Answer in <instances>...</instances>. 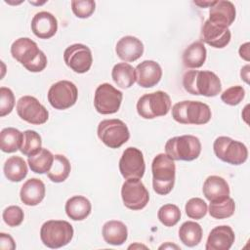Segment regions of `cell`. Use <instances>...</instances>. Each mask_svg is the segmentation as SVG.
<instances>
[{
	"instance_id": "e0dca14e",
	"label": "cell",
	"mask_w": 250,
	"mask_h": 250,
	"mask_svg": "<svg viewBox=\"0 0 250 250\" xmlns=\"http://www.w3.org/2000/svg\"><path fill=\"white\" fill-rule=\"evenodd\" d=\"M236 10L232 2L226 0L215 1L210 7L209 21L215 25L229 28L235 20Z\"/></svg>"
},
{
	"instance_id": "83f0119b",
	"label": "cell",
	"mask_w": 250,
	"mask_h": 250,
	"mask_svg": "<svg viewBox=\"0 0 250 250\" xmlns=\"http://www.w3.org/2000/svg\"><path fill=\"white\" fill-rule=\"evenodd\" d=\"M3 171L9 181L18 183L26 177L28 169L23 158L21 156H11L5 161Z\"/></svg>"
},
{
	"instance_id": "d6a6232c",
	"label": "cell",
	"mask_w": 250,
	"mask_h": 250,
	"mask_svg": "<svg viewBox=\"0 0 250 250\" xmlns=\"http://www.w3.org/2000/svg\"><path fill=\"white\" fill-rule=\"evenodd\" d=\"M235 211V203L231 197H227L220 201L210 202L209 214L215 219H227L231 217Z\"/></svg>"
},
{
	"instance_id": "ab89813d",
	"label": "cell",
	"mask_w": 250,
	"mask_h": 250,
	"mask_svg": "<svg viewBox=\"0 0 250 250\" xmlns=\"http://www.w3.org/2000/svg\"><path fill=\"white\" fill-rule=\"evenodd\" d=\"M15 105L13 91L7 87L0 88V116L3 117L12 112Z\"/></svg>"
},
{
	"instance_id": "4316f807",
	"label": "cell",
	"mask_w": 250,
	"mask_h": 250,
	"mask_svg": "<svg viewBox=\"0 0 250 250\" xmlns=\"http://www.w3.org/2000/svg\"><path fill=\"white\" fill-rule=\"evenodd\" d=\"M111 77L119 88L128 89L136 82V69L127 62H119L113 66Z\"/></svg>"
},
{
	"instance_id": "60d3db41",
	"label": "cell",
	"mask_w": 250,
	"mask_h": 250,
	"mask_svg": "<svg viewBox=\"0 0 250 250\" xmlns=\"http://www.w3.org/2000/svg\"><path fill=\"white\" fill-rule=\"evenodd\" d=\"M0 249L2 250L16 249V243L10 234L5 232L0 233Z\"/></svg>"
},
{
	"instance_id": "277c9868",
	"label": "cell",
	"mask_w": 250,
	"mask_h": 250,
	"mask_svg": "<svg viewBox=\"0 0 250 250\" xmlns=\"http://www.w3.org/2000/svg\"><path fill=\"white\" fill-rule=\"evenodd\" d=\"M212 116L208 104L199 101H183L172 107V117L181 124L202 125L210 121Z\"/></svg>"
},
{
	"instance_id": "ba28073f",
	"label": "cell",
	"mask_w": 250,
	"mask_h": 250,
	"mask_svg": "<svg viewBox=\"0 0 250 250\" xmlns=\"http://www.w3.org/2000/svg\"><path fill=\"white\" fill-rule=\"evenodd\" d=\"M215 155L231 165L243 164L248 158V149L244 144L227 136L218 137L213 144Z\"/></svg>"
},
{
	"instance_id": "8d00e7d4",
	"label": "cell",
	"mask_w": 250,
	"mask_h": 250,
	"mask_svg": "<svg viewBox=\"0 0 250 250\" xmlns=\"http://www.w3.org/2000/svg\"><path fill=\"white\" fill-rule=\"evenodd\" d=\"M70 4L73 14L79 19L89 18L96 8V3L93 0H74Z\"/></svg>"
},
{
	"instance_id": "ac0fdd59",
	"label": "cell",
	"mask_w": 250,
	"mask_h": 250,
	"mask_svg": "<svg viewBox=\"0 0 250 250\" xmlns=\"http://www.w3.org/2000/svg\"><path fill=\"white\" fill-rule=\"evenodd\" d=\"M136 81L143 88H151L155 86L162 77V68L154 61L146 60L136 66Z\"/></svg>"
},
{
	"instance_id": "7c38bea8",
	"label": "cell",
	"mask_w": 250,
	"mask_h": 250,
	"mask_svg": "<svg viewBox=\"0 0 250 250\" xmlns=\"http://www.w3.org/2000/svg\"><path fill=\"white\" fill-rule=\"evenodd\" d=\"M121 197L128 209L141 210L148 203L149 193L140 179H128L122 185Z\"/></svg>"
},
{
	"instance_id": "484cf974",
	"label": "cell",
	"mask_w": 250,
	"mask_h": 250,
	"mask_svg": "<svg viewBox=\"0 0 250 250\" xmlns=\"http://www.w3.org/2000/svg\"><path fill=\"white\" fill-rule=\"evenodd\" d=\"M207 51L201 41H196L188 45L183 53V63L188 68L201 67L206 61Z\"/></svg>"
},
{
	"instance_id": "74e56055",
	"label": "cell",
	"mask_w": 250,
	"mask_h": 250,
	"mask_svg": "<svg viewBox=\"0 0 250 250\" xmlns=\"http://www.w3.org/2000/svg\"><path fill=\"white\" fill-rule=\"evenodd\" d=\"M245 97V91L242 86H231L225 90L221 95V100L229 105H237Z\"/></svg>"
},
{
	"instance_id": "d590c367",
	"label": "cell",
	"mask_w": 250,
	"mask_h": 250,
	"mask_svg": "<svg viewBox=\"0 0 250 250\" xmlns=\"http://www.w3.org/2000/svg\"><path fill=\"white\" fill-rule=\"evenodd\" d=\"M185 210L188 218L200 220L207 214L208 207L203 199L199 197H193L188 200L185 206Z\"/></svg>"
},
{
	"instance_id": "836d02e7",
	"label": "cell",
	"mask_w": 250,
	"mask_h": 250,
	"mask_svg": "<svg viewBox=\"0 0 250 250\" xmlns=\"http://www.w3.org/2000/svg\"><path fill=\"white\" fill-rule=\"evenodd\" d=\"M41 136L33 130H26L23 132L22 143L21 146V152L23 155L31 156L36 154L42 147Z\"/></svg>"
},
{
	"instance_id": "3957f363",
	"label": "cell",
	"mask_w": 250,
	"mask_h": 250,
	"mask_svg": "<svg viewBox=\"0 0 250 250\" xmlns=\"http://www.w3.org/2000/svg\"><path fill=\"white\" fill-rule=\"evenodd\" d=\"M151 172L153 190L160 195L170 193L174 188L176 178L174 160L164 153L157 154L152 160Z\"/></svg>"
},
{
	"instance_id": "9a60e30c",
	"label": "cell",
	"mask_w": 250,
	"mask_h": 250,
	"mask_svg": "<svg viewBox=\"0 0 250 250\" xmlns=\"http://www.w3.org/2000/svg\"><path fill=\"white\" fill-rule=\"evenodd\" d=\"M63 60L65 64L76 73L87 72L93 62L90 48L80 43L68 46L63 52Z\"/></svg>"
},
{
	"instance_id": "e575fe53",
	"label": "cell",
	"mask_w": 250,
	"mask_h": 250,
	"mask_svg": "<svg viewBox=\"0 0 250 250\" xmlns=\"http://www.w3.org/2000/svg\"><path fill=\"white\" fill-rule=\"evenodd\" d=\"M157 218L165 227H174L181 219V211L175 204H165L159 208Z\"/></svg>"
},
{
	"instance_id": "ee69618b",
	"label": "cell",
	"mask_w": 250,
	"mask_h": 250,
	"mask_svg": "<svg viewBox=\"0 0 250 250\" xmlns=\"http://www.w3.org/2000/svg\"><path fill=\"white\" fill-rule=\"evenodd\" d=\"M214 3H215V1H201V2H199V1H194V4L195 5H197V6H199V7H201V8H205V7H211V6H213L214 5Z\"/></svg>"
},
{
	"instance_id": "b9f144b4",
	"label": "cell",
	"mask_w": 250,
	"mask_h": 250,
	"mask_svg": "<svg viewBox=\"0 0 250 250\" xmlns=\"http://www.w3.org/2000/svg\"><path fill=\"white\" fill-rule=\"evenodd\" d=\"M249 45H250L249 42H246L242 44L238 50L240 58H242L246 62H249Z\"/></svg>"
},
{
	"instance_id": "8992f818",
	"label": "cell",
	"mask_w": 250,
	"mask_h": 250,
	"mask_svg": "<svg viewBox=\"0 0 250 250\" xmlns=\"http://www.w3.org/2000/svg\"><path fill=\"white\" fill-rule=\"evenodd\" d=\"M72 226L64 220H49L40 229V238L49 248L57 249L67 245L73 237Z\"/></svg>"
},
{
	"instance_id": "5b68a950",
	"label": "cell",
	"mask_w": 250,
	"mask_h": 250,
	"mask_svg": "<svg viewBox=\"0 0 250 250\" xmlns=\"http://www.w3.org/2000/svg\"><path fill=\"white\" fill-rule=\"evenodd\" d=\"M165 152L172 160L192 161L200 155L201 143L192 135L173 137L166 142Z\"/></svg>"
},
{
	"instance_id": "f6af8a7d",
	"label": "cell",
	"mask_w": 250,
	"mask_h": 250,
	"mask_svg": "<svg viewBox=\"0 0 250 250\" xmlns=\"http://www.w3.org/2000/svg\"><path fill=\"white\" fill-rule=\"evenodd\" d=\"M162 248H176V249H180V247L179 246H177V245H175V244H169V243H167V244H163V245H161L160 247H159V249H162Z\"/></svg>"
},
{
	"instance_id": "7a4b0ae2",
	"label": "cell",
	"mask_w": 250,
	"mask_h": 250,
	"mask_svg": "<svg viewBox=\"0 0 250 250\" xmlns=\"http://www.w3.org/2000/svg\"><path fill=\"white\" fill-rule=\"evenodd\" d=\"M185 90L196 96L215 97L222 91L220 78L210 70H188L183 76Z\"/></svg>"
},
{
	"instance_id": "f546056e",
	"label": "cell",
	"mask_w": 250,
	"mask_h": 250,
	"mask_svg": "<svg viewBox=\"0 0 250 250\" xmlns=\"http://www.w3.org/2000/svg\"><path fill=\"white\" fill-rule=\"evenodd\" d=\"M23 133L14 127L4 128L0 133V148L2 151L11 153L19 150L22 143Z\"/></svg>"
},
{
	"instance_id": "6da1fadb",
	"label": "cell",
	"mask_w": 250,
	"mask_h": 250,
	"mask_svg": "<svg viewBox=\"0 0 250 250\" xmlns=\"http://www.w3.org/2000/svg\"><path fill=\"white\" fill-rule=\"evenodd\" d=\"M11 54L30 72H40L47 66L46 55L28 37L16 39L11 46Z\"/></svg>"
},
{
	"instance_id": "d6986e66",
	"label": "cell",
	"mask_w": 250,
	"mask_h": 250,
	"mask_svg": "<svg viewBox=\"0 0 250 250\" xmlns=\"http://www.w3.org/2000/svg\"><path fill=\"white\" fill-rule=\"evenodd\" d=\"M31 30L40 39L53 37L58 30V21L56 17L46 11L39 12L31 20Z\"/></svg>"
},
{
	"instance_id": "2e32d148",
	"label": "cell",
	"mask_w": 250,
	"mask_h": 250,
	"mask_svg": "<svg viewBox=\"0 0 250 250\" xmlns=\"http://www.w3.org/2000/svg\"><path fill=\"white\" fill-rule=\"evenodd\" d=\"M231 38V33L229 28L221 27L215 25L209 21V20L205 21L200 32V40L211 47L222 49L226 47Z\"/></svg>"
},
{
	"instance_id": "d4e9b609",
	"label": "cell",
	"mask_w": 250,
	"mask_h": 250,
	"mask_svg": "<svg viewBox=\"0 0 250 250\" xmlns=\"http://www.w3.org/2000/svg\"><path fill=\"white\" fill-rule=\"evenodd\" d=\"M64 209L68 218L73 221H82L91 214L92 205L85 196L74 195L67 199Z\"/></svg>"
},
{
	"instance_id": "30bf717a",
	"label": "cell",
	"mask_w": 250,
	"mask_h": 250,
	"mask_svg": "<svg viewBox=\"0 0 250 250\" xmlns=\"http://www.w3.org/2000/svg\"><path fill=\"white\" fill-rule=\"evenodd\" d=\"M123 94L109 83L99 85L95 91L94 106L101 114H113L120 108Z\"/></svg>"
},
{
	"instance_id": "7bdbcfd3",
	"label": "cell",
	"mask_w": 250,
	"mask_h": 250,
	"mask_svg": "<svg viewBox=\"0 0 250 250\" xmlns=\"http://www.w3.org/2000/svg\"><path fill=\"white\" fill-rule=\"evenodd\" d=\"M249 68H250L249 64H246L240 70V77L247 84L249 83Z\"/></svg>"
},
{
	"instance_id": "8fae6325",
	"label": "cell",
	"mask_w": 250,
	"mask_h": 250,
	"mask_svg": "<svg viewBox=\"0 0 250 250\" xmlns=\"http://www.w3.org/2000/svg\"><path fill=\"white\" fill-rule=\"evenodd\" d=\"M77 98V87L68 80H61L54 83L48 91V102L54 108L59 110H63L74 105Z\"/></svg>"
},
{
	"instance_id": "4fadbf2b",
	"label": "cell",
	"mask_w": 250,
	"mask_h": 250,
	"mask_svg": "<svg viewBox=\"0 0 250 250\" xmlns=\"http://www.w3.org/2000/svg\"><path fill=\"white\" fill-rule=\"evenodd\" d=\"M18 115L24 121L33 125H41L47 122L49 112L39 101L32 96H23L17 102Z\"/></svg>"
},
{
	"instance_id": "52a82bcc",
	"label": "cell",
	"mask_w": 250,
	"mask_h": 250,
	"mask_svg": "<svg viewBox=\"0 0 250 250\" xmlns=\"http://www.w3.org/2000/svg\"><path fill=\"white\" fill-rule=\"evenodd\" d=\"M171 108L170 96L163 91H156L142 96L137 103L138 114L145 119H153L166 115Z\"/></svg>"
},
{
	"instance_id": "7402d4cb",
	"label": "cell",
	"mask_w": 250,
	"mask_h": 250,
	"mask_svg": "<svg viewBox=\"0 0 250 250\" xmlns=\"http://www.w3.org/2000/svg\"><path fill=\"white\" fill-rule=\"evenodd\" d=\"M203 195L210 202L220 201L229 196V187L227 181L216 175L209 176L202 188Z\"/></svg>"
},
{
	"instance_id": "9c48e42d",
	"label": "cell",
	"mask_w": 250,
	"mask_h": 250,
	"mask_svg": "<svg viewBox=\"0 0 250 250\" xmlns=\"http://www.w3.org/2000/svg\"><path fill=\"white\" fill-rule=\"evenodd\" d=\"M99 139L110 148H118L130 138L127 125L120 119H104L98 125Z\"/></svg>"
},
{
	"instance_id": "44dd1931",
	"label": "cell",
	"mask_w": 250,
	"mask_h": 250,
	"mask_svg": "<svg viewBox=\"0 0 250 250\" xmlns=\"http://www.w3.org/2000/svg\"><path fill=\"white\" fill-rule=\"evenodd\" d=\"M235 239L234 232L229 226H218L214 228L207 238L206 250H229Z\"/></svg>"
},
{
	"instance_id": "4dcf8cb0",
	"label": "cell",
	"mask_w": 250,
	"mask_h": 250,
	"mask_svg": "<svg viewBox=\"0 0 250 250\" xmlns=\"http://www.w3.org/2000/svg\"><path fill=\"white\" fill-rule=\"evenodd\" d=\"M54 156L47 148H41L36 154L28 156L27 163L32 172L36 174L48 173L52 167Z\"/></svg>"
},
{
	"instance_id": "603a6c76",
	"label": "cell",
	"mask_w": 250,
	"mask_h": 250,
	"mask_svg": "<svg viewBox=\"0 0 250 250\" xmlns=\"http://www.w3.org/2000/svg\"><path fill=\"white\" fill-rule=\"evenodd\" d=\"M45 192L44 183L40 179L31 178L22 185L20 191V197L23 204L27 206H36L44 199Z\"/></svg>"
},
{
	"instance_id": "5bb4252c",
	"label": "cell",
	"mask_w": 250,
	"mask_h": 250,
	"mask_svg": "<svg viewBox=\"0 0 250 250\" xmlns=\"http://www.w3.org/2000/svg\"><path fill=\"white\" fill-rule=\"evenodd\" d=\"M119 171L126 180L142 179L146 171L143 152L134 146L127 147L119 160Z\"/></svg>"
},
{
	"instance_id": "ffe728a7",
	"label": "cell",
	"mask_w": 250,
	"mask_h": 250,
	"mask_svg": "<svg viewBox=\"0 0 250 250\" xmlns=\"http://www.w3.org/2000/svg\"><path fill=\"white\" fill-rule=\"evenodd\" d=\"M115 52L119 59L124 62H135L144 54L143 42L135 36L127 35L118 40L115 46Z\"/></svg>"
},
{
	"instance_id": "cb8c5ba5",
	"label": "cell",
	"mask_w": 250,
	"mask_h": 250,
	"mask_svg": "<svg viewBox=\"0 0 250 250\" xmlns=\"http://www.w3.org/2000/svg\"><path fill=\"white\" fill-rule=\"evenodd\" d=\"M104 241L110 245H122L128 237V229L124 223L116 220L107 221L102 229Z\"/></svg>"
},
{
	"instance_id": "1f68e13d",
	"label": "cell",
	"mask_w": 250,
	"mask_h": 250,
	"mask_svg": "<svg viewBox=\"0 0 250 250\" xmlns=\"http://www.w3.org/2000/svg\"><path fill=\"white\" fill-rule=\"evenodd\" d=\"M71 166L69 160L62 154H56L51 169L47 173L48 178L54 183L64 182L70 173Z\"/></svg>"
},
{
	"instance_id": "f35d334b",
	"label": "cell",
	"mask_w": 250,
	"mask_h": 250,
	"mask_svg": "<svg viewBox=\"0 0 250 250\" xmlns=\"http://www.w3.org/2000/svg\"><path fill=\"white\" fill-rule=\"evenodd\" d=\"M2 217L5 224L9 227H18L22 223L24 213L20 206L11 205L3 211Z\"/></svg>"
},
{
	"instance_id": "f1b7e54d",
	"label": "cell",
	"mask_w": 250,
	"mask_h": 250,
	"mask_svg": "<svg viewBox=\"0 0 250 250\" xmlns=\"http://www.w3.org/2000/svg\"><path fill=\"white\" fill-rule=\"evenodd\" d=\"M202 228L193 221H187L179 229V238L188 247L198 245L202 239Z\"/></svg>"
}]
</instances>
